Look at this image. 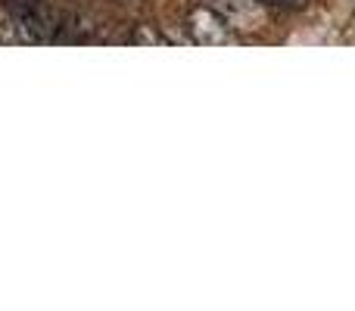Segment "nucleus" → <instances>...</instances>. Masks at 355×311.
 Instances as JSON below:
<instances>
[{"label":"nucleus","instance_id":"1","mask_svg":"<svg viewBox=\"0 0 355 311\" xmlns=\"http://www.w3.org/2000/svg\"><path fill=\"white\" fill-rule=\"evenodd\" d=\"M184 28H187L190 41L200 44V47H225V44H234L231 25H227L225 19H221L218 12H215L212 6H206V3L193 6V10L187 12Z\"/></svg>","mask_w":355,"mask_h":311},{"label":"nucleus","instance_id":"2","mask_svg":"<svg viewBox=\"0 0 355 311\" xmlns=\"http://www.w3.org/2000/svg\"><path fill=\"white\" fill-rule=\"evenodd\" d=\"M212 6L231 28H259L262 25V3L259 0H202Z\"/></svg>","mask_w":355,"mask_h":311},{"label":"nucleus","instance_id":"3","mask_svg":"<svg viewBox=\"0 0 355 311\" xmlns=\"http://www.w3.org/2000/svg\"><path fill=\"white\" fill-rule=\"evenodd\" d=\"M153 25H141L137 28V35H131V44H166L168 37H162V35H156V31H150Z\"/></svg>","mask_w":355,"mask_h":311},{"label":"nucleus","instance_id":"4","mask_svg":"<svg viewBox=\"0 0 355 311\" xmlns=\"http://www.w3.org/2000/svg\"><path fill=\"white\" fill-rule=\"evenodd\" d=\"M262 6H271V10H306L309 0H259Z\"/></svg>","mask_w":355,"mask_h":311}]
</instances>
